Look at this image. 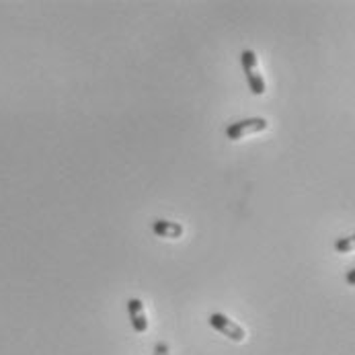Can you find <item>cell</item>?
Masks as SVG:
<instances>
[{
  "label": "cell",
  "mask_w": 355,
  "mask_h": 355,
  "mask_svg": "<svg viewBox=\"0 0 355 355\" xmlns=\"http://www.w3.org/2000/svg\"><path fill=\"white\" fill-rule=\"evenodd\" d=\"M240 66H242V70H244V74H246V83H248L250 93L257 95V97L265 95L267 87H265L263 76H261L259 70H257V54H255L252 50H242V52H240Z\"/></svg>",
  "instance_id": "6da1fadb"
},
{
  "label": "cell",
  "mask_w": 355,
  "mask_h": 355,
  "mask_svg": "<svg viewBox=\"0 0 355 355\" xmlns=\"http://www.w3.org/2000/svg\"><path fill=\"white\" fill-rule=\"evenodd\" d=\"M208 325H210L216 333L224 335L226 339H230V341H235V343H242L244 337H246L244 329H242L240 325H237L230 316H226V314H222V312H212L210 319H208Z\"/></svg>",
  "instance_id": "7a4b0ae2"
},
{
  "label": "cell",
  "mask_w": 355,
  "mask_h": 355,
  "mask_svg": "<svg viewBox=\"0 0 355 355\" xmlns=\"http://www.w3.org/2000/svg\"><path fill=\"white\" fill-rule=\"evenodd\" d=\"M269 127V121L265 118H248V119H240V121H235L230 123L224 133L228 140L233 142H238L242 140L244 136H250V133H259V131H265Z\"/></svg>",
  "instance_id": "3957f363"
},
{
  "label": "cell",
  "mask_w": 355,
  "mask_h": 355,
  "mask_svg": "<svg viewBox=\"0 0 355 355\" xmlns=\"http://www.w3.org/2000/svg\"><path fill=\"white\" fill-rule=\"evenodd\" d=\"M125 310H127L133 333L144 335L148 331V316H146V310H144V302L140 298H129L125 302Z\"/></svg>",
  "instance_id": "277c9868"
},
{
  "label": "cell",
  "mask_w": 355,
  "mask_h": 355,
  "mask_svg": "<svg viewBox=\"0 0 355 355\" xmlns=\"http://www.w3.org/2000/svg\"><path fill=\"white\" fill-rule=\"evenodd\" d=\"M152 233L158 238H166V240H177L183 237L185 228L179 222H171V220H154L152 222Z\"/></svg>",
  "instance_id": "5b68a950"
},
{
  "label": "cell",
  "mask_w": 355,
  "mask_h": 355,
  "mask_svg": "<svg viewBox=\"0 0 355 355\" xmlns=\"http://www.w3.org/2000/svg\"><path fill=\"white\" fill-rule=\"evenodd\" d=\"M335 250H337L339 255H347V252L355 250V235L354 237H345L335 240Z\"/></svg>",
  "instance_id": "8992f818"
},
{
  "label": "cell",
  "mask_w": 355,
  "mask_h": 355,
  "mask_svg": "<svg viewBox=\"0 0 355 355\" xmlns=\"http://www.w3.org/2000/svg\"><path fill=\"white\" fill-rule=\"evenodd\" d=\"M152 355H171V345L166 341H158L154 345V354Z\"/></svg>",
  "instance_id": "52a82bcc"
},
{
  "label": "cell",
  "mask_w": 355,
  "mask_h": 355,
  "mask_svg": "<svg viewBox=\"0 0 355 355\" xmlns=\"http://www.w3.org/2000/svg\"><path fill=\"white\" fill-rule=\"evenodd\" d=\"M345 283H347L349 288H355V267L345 273Z\"/></svg>",
  "instance_id": "ba28073f"
}]
</instances>
